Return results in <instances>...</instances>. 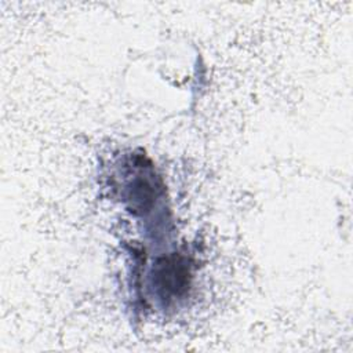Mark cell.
Listing matches in <instances>:
<instances>
[{"label": "cell", "mask_w": 353, "mask_h": 353, "mask_svg": "<svg viewBox=\"0 0 353 353\" xmlns=\"http://www.w3.org/2000/svg\"><path fill=\"white\" fill-rule=\"evenodd\" d=\"M160 280H161V287L167 290V292L172 294H179L182 292L186 285H188V276L189 272L176 259H167L164 265L160 268Z\"/></svg>", "instance_id": "cell-1"}]
</instances>
